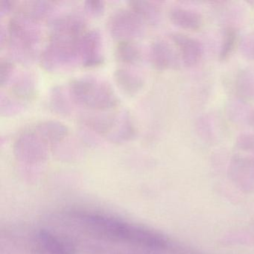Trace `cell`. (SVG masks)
<instances>
[{
	"label": "cell",
	"instance_id": "5",
	"mask_svg": "<svg viewBox=\"0 0 254 254\" xmlns=\"http://www.w3.org/2000/svg\"><path fill=\"white\" fill-rule=\"evenodd\" d=\"M116 59L120 63L133 65L140 62L142 51L140 47L133 41H121L116 48Z\"/></svg>",
	"mask_w": 254,
	"mask_h": 254
},
{
	"label": "cell",
	"instance_id": "9",
	"mask_svg": "<svg viewBox=\"0 0 254 254\" xmlns=\"http://www.w3.org/2000/svg\"><path fill=\"white\" fill-rule=\"evenodd\" d=\"M13 71H14V66L11 62L8 61L1 62V82L3 84L4 81L6 82L8 79H9Z\"/></svg>",
	"mask_w": 254,
	"mask_h": 254
},
{
	"label": "cell",
	"instance_id": "7",
	"mask_svg": "<svg viewBox=\"0 0 254 254\" xmlns=\"http://www.w3.org/2000/svg\"><path fill=\"white\" fill-rule=\"evenodd\" d=\"M13 91L19 96L29 97L32 96L35 89V82L29 74H24L16 80L13 85Z\"/></svg>",
	"mask_w": 254,
	"mask_h": 254
},
{
	"label": "cell",
	"instance_id": "10",
	"mask_svg": "<svg viewBox=\"0 0 254 254\" xmlns=\"http://www.w3.org/2000/svg\"><path fill=\"white\" fill-rule=\"evenodd\" d=\"M104 4L102 2H95V1H90V2H86V8L87 11L94 16H99L104 11Z\"/></svg>",
	"mask_w": 254,
	"mask_h": 254
},
{
	"label": "cell",
	"instance_id": "1",
	"mask_svg": "<svg viewBox=\"0 0 254 254\" xmlns=\"http://www.w3.org/2000/svg\"><path fill=\"white\" fill-rule=\"evenodd\" d=\"M71 99L81 106L91 110L111 109L118 105V99L111 86L94 77H83L69 84Z\"/></svg>",
	"mask_w": 254,
	"mask_h": 254
},
{
	"label": "cell",
	"instance_id": "8",
	"mask_svg": "<svg viewBox=\"0 0 254 254\" xmlns=\"http://www.w3.org/2000/svg\"><path fill=\"white\" fill-rule=\"evenodd\" d=\"M51 104L53 108L59 113L66 114L69 112V105L64 97L62 90H59V89L53 90L51 95Z\"/></svg>",
	"mask_w": 254,
	"mask_h": 254
},
{
	"label": "cell",
	"instance_id": "6",
	"mask_svg": "<svg viewBox=\"0 0 254 254\" xmlns=\"http://www.w3.org/2000/svg\"><path fill=\"white\" fill-rule=\"evenodd\" d=\"M163 43L156 42L151 46L150 57L154 66L159 69L167 67L169 65V51Z\"/></svg>",
	"mask_w": 254,
	"mask_h": 254
},
{
	"label": "cell",
	"instance_id": "4",
	"mask_svg": "<svg viewBox=\"0 0 254 254\" xmlns=\"http://www.w3.org/2000/svg\"><path fill=\"white\" fill-rule=\"evenodd\" d=\"M116 82L121 90L127 95L136 94L143 86L140 74L127 68H120L114 74Z\"/></svg>",
	"mask_w": 254,
	"mask_h": 254
},
{
	"label": "cell",
	"instance_id": "3",
	"mask_svg": "<svg viewBox=\"0 0 254 254\" xmlns=\"http://www.w3.org/2000/svg\"><path fill=\"white\" fill-rule=\"evenodd\" d=\"M102 40L95 30L84 32L79 43V57L84 66H95L103 60Z\"/></svg>",
	"mask_w": 254,
	"mask_h": 254
},
{
	"label": "cell",
	"instance_id": "2",
	"mask_svg": "<svg viewBox=\"0 0 254 254\" xmlns=\"http://www.w3.org/2000/svg\"><path fill=\"white\" fill-rule=\"evenodd\" d=\"M108 27L114 38L121 41H133L143 31V21L131 9L119 10L108 20Z\"/></svg>",
	"mask_w": 254,
	"mask_h": 254
}]
</instances>
